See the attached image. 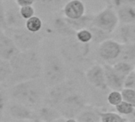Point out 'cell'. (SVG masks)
Wrapping results in <instances>:
<instances>
[{"label": "cell", "mask_w": 135, "mask_h": 122, "mask_svg": "<svg viewBox=\"0 0 135 122\" xmlns=\"http://www.w3.org/2000/svg\"><path fill=\"white\" fill-rule=\"evenodd\" d=\"M20 52L14 40L5 33L0 34V59L11 60Z\"/></svg>", "instance_id": "obj_8"}, {"label": "cell", "mask_w": 135, "mask_h": 122, "mask_svg": "<svg viewBox=\"0 0 135 122\" xmlns=\"http://www.w3.org/2000/svg\"><path fill=\"white\" fill-rule=\"evenodd\" d=\"M60 110H62L64 114H66L67 116H75L76 113H78L80 111L83 103L81 98L77 95H70L66 96L64 99L63 103H60Z\"/></svg>", "instance_id": "obj_11"}, {"label": "cell", "mask_w": 135, "mask_h": 122, "mask_svg": "<svg viewBox=\"0 0 135 122\" xmlns=\"http://www.w3.org/2000/svg\"><path fill=\"white\" fill-rule=\"evenodd\" d=\"M5 31L14 40L20 51L33 49L41 40V37L37 33L30 32L26 26L17 29H7Z\"/></svg>", "instance_id": "obj_4"}, {"label": "cell", "mask_w": 135, "mask_h": 122, "mask_svg": "<svg viewBox=\"0 0 135 122\" xmlns=\"http://www.w3.org/2000/svg\"><path fill=\"white\" fill-rule=\"evenodd\" d=\"M121 46L122 44L113 40H103L99 48V55L105 60H112L117 59L120 55Z\"/></svg>", "instance_id": "obj_10"}, {"label": "cell", "mask_w": 135, "mask_h": 122, "mask_svg": "<svg viewBox=\"0 0 135 122\" xmlns=\"http://www.w3.org/2000/svg\"><path fill=\"white\" fill-rule=\"evenodd\" d=\"M7 98L5 94V92L0 88V111H3V109H5L7 102Z\"/></svg>", "instance_id": "obj_29"}, {"label": "cell", "mask_w": 135, "mask_h": 122, "mask_svg": "<svg viewBox=\"0 0 135 122\" xmlns=\"http://www.w3.org/2000/svg\"><path fill=\"white\" fill-rule=\"evenodd\" d=\"M3 33V29H0V34H2Z\"/></svg>", "instance_id": "obj_33"}, {"label": "cell", "mask_w": 135, "mask_h": 122, "mask_svg": "<svg viewBox=\"0 0 135 122\" xmlns=\"http://www.w3.org/2000/svg\"><path fill=\"white\" fill-rule=\"evenodd\" d=\"M16 3L20 7H26V6H33L35 3V0H15Z\"/></svg>", "instance_id": "obj_30"}, {"label": "cell", "mask_w": 135, "mask_h": 122, "mask_svg": "<svg viewBox=\"0 0 135 122\" xmlns=\"http://www.w3.org/2000/svg\"><path fill=\"white\" fill-rule=\"evenodd\" d=\"M26 28L33 33H38L42 28V21L37 16H33L26 22Z\"/></svg>", "instance_id": "obj_20"}, {"label": "cell", "mask_w": 135, "mask_h": 122, "mask_svg": "<svg viewBox=\"0 0 135 122\" xmlns=\"http://www.w3.org/2000/svg\"><path fill=\"white\" fill-rule=\"evenodd\" d=\"M3 120V111H0V120Z\"/></svg>", "instance_id": "obj_32"}, {"label": "cell", "mask_w": 135, "mask_h": 122, "mask_svg": "<svg viewBox=\"0 0 135 122\" xmlns=\"http://www.w3.org/2000/svg\"><path fill=\"white\" fill-rule=\"evenodd\" d=\"M0 29L3 31L7 29L5 17V8L3 3H0Z\"/></svg>", "instance_id": "obj_28"}, {"label": "cell", "mask_w": 135, "mask_h": 122, "mask_svg": "<svg viewBox=\"0 0 135 122\" xmlns=\"http://www.w3.org/2000/svg\"><path fill=\"white\" fill-rule=\"evenodd\" d=\"M77 40L82 44H87L93 39V33L88 29H79L76 33Z\"/></svg>", "instance_id": "obj_22"}, {"label": "cell", "mask_w": 135, "mask_h": 122, "mask_svg": "<svg viewBox=\"0 0 135 122\" xmlns=\"http://www.w3.org/2000/svg\"><path fill=\"white\" fill-rule=\"evenodd\" d=\"M37 116L43 120H54V116H56V113L52 108L43 107L40 109Z\"/></svg>", "instance_id": "obj_23"}, {"label": "cell", "mask_w": 135, "mask_h": 122, "mask_svg": "<svg viewBox=\"0 0 135 122\" xmlns=\"http://www.w3.org/2000/svg\"><path fill=\"white\" fill-rule=\"evenodd\" d=\"M12 75V68L9 60L0 59V83L8 82Z\"/></svg>", "instance_id": "obj_17"}, {"label": "cell", "mask_w": 135, "mask_h": 122, "mask_svg": "<svg viewBox=\"0 0 135 122\" xmlns=\"http://www.w3.org/2000/svg\"><path fill=\"white\" fill-rule=\"evenodd\" d=\"M122 99L135 108V90L133 88H123L122 90Z\"/></svg>", "instance_id": "obj_25"}, {"label": "cell", "mask_w": 135, "mask_h": 122, "mask_svg": "<svg viewBox=\"0 0 135 122\" xmlns=\"http://www.w3.org/2000/svg\"><path fill=\"white\" fill-rule=\"evenodd\" d=\"M4 1H5V0H0V3H3Z\"/></svg>", "instance_id": "obj_34"}, {"label": "cell", "mask_w": 135, "mask_h": 122, "mask_svg": "<svg viewBox=\"0 0 135 122\" xmlns=\"http://www.w3.org/2000/svg\"><path fill=\"white\" fill-rule=\"evenodd\" d=\"M76 120L81 122H95V121H101L100 113L91 110V109H83L78 115V118Z\"/></svg>", "instance_id": "obj_18"}, {"label": "cell", "mask_w": 135, "mask_h": 122, "mask_svg": "<svg viewBox=\"0 0 135 122\" xmlns=\"http://www.w3.org/2000/svg\"><path fill=\"white\" fill-rule=\"evenodd\" d=\"M42 72L45 83L51 87L61 84L66 74L64 63L55 55H49L45 58L42 64Z\"/></svg>", "instance_id": "obj_3"}, {"label": "cell", "mask_w": 135, "mask_h": 122, "mask_svg": "<svg viewBox=\"0 0 135 122\" xmlns=\"http://www.w3.org/2000/svg\"><path fill=\"white\" fill-rule=\"evenodd\" d=\"M121 61L132 62L135 60V43H125L121 46V52L118 56Z\"/></svg>", "instance_id": "obj_16"}, {"label": "cell", "mask_w": 135, "mask_h": 122, "mask_svg": "<svg viewBox=\"0 0 135 122\" xmlns=\"http://www.w3.org/2000/svg\"><path fill=\"white\" fill-rule=\"evenodd\" d=\"M121 39L125 43H135V23L125 24L119 32Z\"/></svg>", "instance_id": "obj_15"}, {"label": "cell", "mask_w": 135, "mask_h": 122, "mask_svg": "<svg viewBox=\"0 0 135 122\" xmlns=\"http://www.w3.org/2000/svg\"><path fill=\"white\" fill-rule=\"evenodd\" d=\"M20 12L24 19L27 20L35 14V9L33 6H26L20 7Z\"/></svg>", "instance_id": "obj_27"}, {"label": "cell", "mask_w": 135, "mask_h": 122, "mask_svg": "<svg viewBox=\"0 0 135 122\" xmlns=\"http://www.w3.org/2000/svg\"><path fill=\"white\" fill-rule=\"evenodd\" d=\"M112 67L119 75L125 79L131 72L134 70V68L130 64V62H126V61H118V63L114 64Z\"/></svg>", "instance_id": "obj_19"}, {"label": "cell", "mask_w": 135, "mask_h": 122, "mask_svg": "<svg viewBox=\"0 0 135 122\" xmlns=\"http://www.w3.org/2000/svg\"><path fill=\"white\" fill-rule=\"evenodd\" d=\"M119 21L124 24L135 23V7L131 5L121 6L117 12Z\"/></svg>", "instance_id": "obj_14"}, {"label": "cell", "mask_w": 135, "mask_h": 122, "mask_svg": "<svg viewBox=\"0 0 135 122\" xmlns=\"http://www.w3.org/2000/svg\"><path fill=\"white\" fill-rule=\"evenodd\" d=\"M9 95L12 101L22 103L33 110L42 102L45 89L43 83L37 78L12 85L9 90Z\"/></svg>", "instance_id": "obj_2"}, {"label": "cell", "mask_w": 135, "mask_h": 122, "mask_svg": "<svg viewBox=\"0 0 135 122\" xmlns=\"http://www.w3.org/2000/svg\"><path fill=\"white\" fill-rule=\"evenodd\" d=\"M86 78L88 83L95 87L105 89L107 87L106 83L104 68L99 64L92 66L87 71Z\"/></svg>", "instance_id": "obj_9"}, {"label": "cell", "mask_w": 135, "mask_h": 122, "mask_svg": "<svg viewBox=\"0 0 135 122\" xmlns=\"http://www.w3.org/2000/svg\"><path fill=\"white\" fill-rule=\"evenodd\" d=\"M105 77L107 87L113 90H122L124 88L125 78L119 75L113 68L112 66L105 65Z\"/></svg>", "instance_id": "obj_13"}, {"label": "cell", "mask_w": 135, "mask_h": 122, "mask_svg": "<svg viewBox=\"0 0 135 122\" xmlns=\"http://www.w3.org/2000/svg\"><path fill=\"white\" fill-rule=\"evenodd\" d=\"M118 17L114 10L107 8L92 19V25L107 33L114 32L118 23Z\"/></svg>", "instance_id": "obj_5"}, {"label": "cell", "mask_w": 135, "mask_h": 122, "mask_svg": "<svg viewBox=\"0 0 135 122\" xmlns=\"http://www.w3.org/2000/svg\"><path fill=\"white\" fill-rule=\"evenodd\" d=\"M115 109L117 112L122 115H129L133 113L134 111V107L131 104L124 100H122L118 105H117L115 106Z\"/></svg>", "instance_id": "obj_24"}, {"label": "cell", "mask_w": 135, "mask_h": 122, "mask_svg": "<svg viewBox=\"0 0 135 122\" xmlns=\"http://www.w3.org/2000/svg\"><path fill=\"white\" fill-rule=\"evenodd\" d=\"M122 95L120 90H112L107 96V101L110 105L116 106L122 101Z\"/></svg>", "instance_id": "obj_26"}, {"label": "cell", "mask_w": 135, "mask_h": 122, "mask_svg": "<svg viewBox=\"0 0 135 122\" xmlns=\"http://www.w3.org/2000/svg\"><path fill=\"white\" fill-rule=\"evenodd\" d=\"M12 75L7 83L11 86L19 82L37 79L42 72V64L33 49L20 51L10 60Z\"/></svg>", "instance_id": "obj_1"}, {"label": "cell", "mask_w": 135, "mask_h": 122, "mask_svg": "<svg viewBox=\"0 0 135 122\" xmlns=\"http://www.w3.org/2000/svg\"><path fill=\"white\" fill-rule=\"evenodd\" d=\"M114 4L121 7L125 5H131L133 6L135 3V0H113Z\"/></svg>", "instance_id": "obj_31"}, {"label": "cell", "mask_w": 135, "mask_h": 122, "mask_svg": "<svg viewBox=\"0 0 135 122\" xmlns=\"http://www.w3.org/2000/svg\"><path fill=\"white\" fill-rule=\"evenodd\" d=\"M7 29H17L26 26V20L23 18L20 12V7L15 0H9L3 4Z\"/></svg>", "instance_id": "obj_6"}, {"label": "cell", "mask_w": 135, "mask_h": 122, "mask_svg": "<svg viewBox=\"0 0 135 122\" xmlns=\"http://www.w3.org/2000/svg\"><path fill=\"white\" fill-rule=\"evenodd\" d=\"M100 118H101V121H104V122H122L126 120V119L123 118L120 114L112 112L101 113Z\"/></svg>", "instance_id": "obj_21"}, {"label": "cell", "mask_w": 135, "mask_h": 122, "mask_svg": "<svg viewBox=\"0 0 135 122\" xmlns=\"http://www.w3.org/2000/svg\"><path fill=\"white\" fill-rule=\"evenodd\" d=\"M134 73H135V70H134ZM133 89L135 90V81H134V87H133Z\"/></svg>", "instance_id": "obj_35"}, {"label": "cell", "mask_w": 135, "mask_h": 122, "mask_svg": "<svg viewBox=\"0 0 135 122\" xmlns=\"http://www.w3.org/2000/svg\"><path fill=\"white\" fill-rule=\"evenodd\" d=\"M5 109L7 114L16 120H35L37 116L32 109L15 101L7 103Z\"/></svg>", "instance_id": "obj_7"}, {"label": "cell", "mask_w": 135, "mask_h": 122, "mask_svg": "<svg viewBox=\"0 0 135 122\" xmlns=\"http://www.w3.org/2000/svg\"><path fill=\"white\" fill-rule=\"evenodd\" d=\"M64 14L68 19H79L84 16V4L80 0H70L65 4L64 7Z\"/></svg>", "instance_id": "obj_12"}]
</instances>
